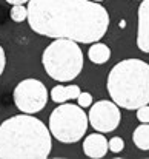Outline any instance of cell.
<instances>
[{
	"instance_id": "8fae6325",
	"label": "cell",
	"mask_w": 149,
	"mask_h": 159,
	"mask_svg": "<svg viewBox=\"0 0 149 159\" xmlns=\"http://www.w3.org/2000/svg\"><path fill=\"white\" fill-rule=\"evenodd\" d=\"M88 57L92 63H97V65L106 63L111 57V48L106 43H101L100 40L94 42V43H91V48L88 51Z\"/></svg>"
},
{
	"instance_id": "52a82bcc",
	"label": "cell",
	"mask_w": 149,
	"mask_h": 159,
	"mask_svg": "<svg viewBox=\"0 0 149 159\" xmlns=\"http://www.w3.org/2000/svg\"><path fill=\"white\" fill-rule=\"evenodd\" d=\"M88 119L96 131L111 133L120 125L121 113L114 101H99L91 105Z\"/></svg>"
},
{
	"instance_id": "9c48e42d",
	"label": "cell",
	"mask_w": 149,
	"mask_h": 159,
	"mask_svg": "<svg viewBox=\"0 0 149 159\" xmlns=\"http://www.w3.org/2000/svg\"><path fill=\"white\" fill-rule=\"evenodd\" d=\"M109 147H108V139L104 138V134L94 133V134H88L83 141V153L88 158L100 159L108 153Z\"/></svg>"
},
{
	"instance_id": "7a4b0ae2",
	"label": "cell",
	"mask_w": 149,
	"mask_h": 159,
	"mask_svg": "<svg viewBox=\"0 0 149 159\" xmlns=\"http://www.w3.org/2000/svg\"><path fill=\"white\" fill-rule=\"evenodd\" d=\"M52 148L49 128L31 114H17L0 125V159H46Z\"/></svg>"
},
{
	"instance_id": "ac0fdd59",
	"label": "cell",
	"mask_w": 149,
	"mask_h": 159,
	"mask_svg": "<svg viewBox=\"0 0 149 159\" xmlns=\"http://www.w3.org/2000/svg\"><path fill=\"white\" fill-rule=\"evenodd\" d=\"M5 2H8V3H11V5H25V3H28L29 0H5Z\"/></svg>"
},
{
	"instance_id": "2e32d148",
	"label": "cell",
	"mask_w": 149,
	"mask_h": 159,
	"mask_svg": "<svg viewBox=\"0 0 149 159\" xmlns=\"http://www.w3.org/2000/svg\"><path fill=\"white\" fill-rule=\"evenodd\" d=\"M137 119L143 124H149V105H142L137 108Z\"/></svg>"
},
{
	"instance_id": "ba28073f",
	"label": "cell",
	"mask_w": 149,
	"mask_h": 159,
	"mask_svg": "<svg viewBox=\"0 0 149 159\" xmlns=\"http://www.w3.org/2000/svg\"><path fill=\"white\" fill-rule=\"evenodd\" d=\"M137 47L140 51L149 53V0H142L138 6Z\"/></svg>"
},
{
	"instance_id": "30bf717a",
	"label": "cell",
	"mask_w": 149,
	"mask_h": 159,
	"mask_svg": "<svg viewBox=\"0 0 149 159\" xmlns=\"http://www.w3.org/2000/svg\"><path fill=\"white\" fill-rule=\"evenodd\" d=\"M80 91L82 90L79 88V85H57L51 90V99L55 104H65L68 101L77 99Z\"/></svg>"
},
{
	"instance_id": "5bb4252c",
	"label": "cell",
	"mask_w": 149,
	"mask_h": 159,
	"mask_svg": "<svg viewBox=\"0 0 149 159\" xmlns=\"http://www.w3.org/2000/svg\"><path fill=\"white\" fill-rule=\"evenodd\" d=\"M108 147H109V150L112 153H120L125 148V141L121 138H118V136H114V138H111L108 141Z\"/></svg>"
},
{
	"instance_id": "8992f818",
	"label": "cell",
	"mask_w": 149,
	"mask_h": 159,
	"mask_svg": "<svg viewBox=\"0 0 149 159\" xmlns=\"http://www.w3.org/2000/svg\"><path fill=\"white\" fill-rule=\"evenodd\" d=\"M48 102V90L39 79H25L14 88V104L26 114L42 111Z\"/></svg>"
},
{
	"instance_id": "3957f363",
	"label": "cell",
	"mask_w": 149,
	"mask_h": 159,
	"mask_svg": "<svg viewBox=\"0 0 149 159\" xmlns=\"http://www.w3.org/2000/svg\"><path fill=\"white\" fill-rule=\"evenodd\" d=\"M106 88L111 99L121 108L137 110L149 104V63L125 59L109 71Z\"/></svg>"
},
{
	"instance_id": "5b68a950",
	"label": "cell",
	"mask_w": 149,
	"mask_h": 159,
	"mask_svg": "<svg viewBox=\"0 0 149 159\" xmlns=\"http://www.w3.org/2000/svg\"><path fill=\"white\" fill-rule=\"evenodd\" d=\"M89 125L88 114L80 105L60 104L49 116V131L57 141L63 144L79 142Z\"/></svg>"
},
{
	"instance_id": "7c38bea8",
	"label": "cell",
	"mask_w": 149,
	"mask_h": 159,
	"mask_svg": "<svg viewBox=\"0 0 149 159\" xmlns=\"http://www.w3.org/2000/svg\"><path fill=\"white\" fill-rule=\"evenodd\" d=\"M132 141H134L137 148L149 150V124H142L134 130Z\"/></svg>"
},
{
	"instance_id": "4fadbf2b",
	"label": "cell",
	"mask_w": 149,
	"mask_h": 159,
	"mask_svg": "<svg viewBox=\"0 0 149 159\" xmlns=\"http://www.w3.org/2000/svg\"><path fill=\"white\" fill-rule=\"evenodd\" d=\"M11 19L15 23H22V22L28 20V8H25L23 5H12V8H11Z\"/></svg>"
},
{
	"instance_id": "277c9868",
	"label": "cell",
	"mask_w": 149,
	"mask_h": 159,
	"mask_svg": "<svg viewBox=\"0 0 149 159\" xmlns=\"http://www.w3.org/2000/svg\"><path fill=\"white\" fill-rule=\"evenodd\" d=\"M42 63L51 79L69 82L83 70V53L77 42L71 39H55L45 48Z\"/></svg>"
},
{
	"instance_id": "d6986e66",
	"label": "cell",
	"mask_w": 149,
	"mask_h": 159,
	"mask_svg": "<svg viewBox=\"0 0 149 159\" xmlns=\"http://www.w3.org/2000/svg\"><path fill=\"white\" fill-rule=\"evenodd\" d=\"M92 2H99V3H100V2H103V0H92Z\"/></svg>"
},
{
	"instance_id": "6da1fadb",
	"label": "cell",
	"mask_w": 149,
	"mask_h": 159,
	"mask_svg": "<svg viewBox=\"0 0 149 159\" xmlns=\"http://www.w3.org/2000/svg\"><path fill=\"white\" fill-rule=\"evenodd\" d=\"M26 8L29 28L51 39L94 43L109 28L106 8L92 0H29Z\"/></svg>"
},
{
	"instance_id": "e0dca14e",
	"label": "cell",
	"mask_w": 149,
	"mask_h": 159,
	"mask_svg": "<svg viewBox=\"0 0 149 159\" xmlns=\"http://www.w3.org/2000/svg\"><path fill=\"white\" fill-rule=\"evenodd\" d=\"M5 66H6V54H5V50H3L2 45H0V76L3 74Z\"/></svg>"
},
{
	"instance_id": "9a60e30c",
	"label": "cell",
	"mask_w": 149,
	"mask_h": 159,
	"mask_svg": "<svg viewBox=\"0 0 149 159\" xmlns=\"http://www.w3.org/2000/svg\"><path fill=\"white\" fill-rule=\"evenodd\" d=\"M77 101H79V105L82 108H89L92 105V94L88 93V91H80Z\"/></svg>"
}]
</instances>
